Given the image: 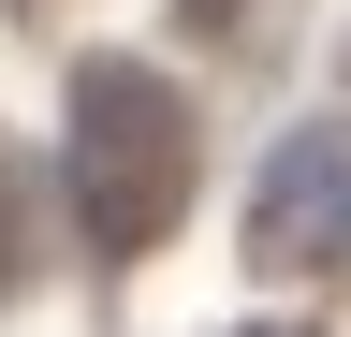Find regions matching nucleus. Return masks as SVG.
I'll return each instance as SVG.
<instances>
[{"instance_id": "nucleus-3", "label": "nucleus", "mask_w": 351, "mask_h": 337, "mask_svg": "<svg viewBox=\"0 0 351 337\" xmlns=\"http://www.w3.org/2000/svg\"><path fill=\"white\" fill-rule=\"evenodd\" d=\"M29 279V235H15V161H0V293Z\"/></svg>"}, {"instance_id": "nucleus-2", "label": "nucleus", "mask_w": 351, "mask_h": 337, "mask_svg": "<svg viewBox=\"0 0 351 337\" xmlns=\"http://www.w3.org/2000/svg\"><path fill=\"white\" fill-rule=\"evenodd\" d=\"M249 249L263 264H307V279H351V117L278 132V161L249 191Z\"/></svg>"}, {"instance_id": "nucleus-1", "label": "nucleus", "mask_w": 351, "mask_h": 337, "mask_svg": "<svg viewBox=\"0 0 351 337\" xmlns=\"http://www.w3.org/2000/svg\"><path fill=\"white\" fill-rule=\"evenodd\" d=\"M191 89H161L147 59H73V117H59V191H73V235L103 264H147L191 205Z\"/></svg>"}]
</instances>
